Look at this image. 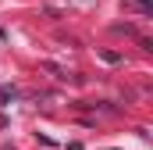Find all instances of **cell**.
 I'll return each instance as SVG.
<instances>
[{"label": "cell", "mask_w": 153, "mask_h": 150, "mask_svg": "<svg viewBox=\"0 0 153 150\" xmlns=\"http://www.w3.org/2000/svg\"><path fill=\"white\" fill-rule=\"evenodd\" d=\"M128 7H132V11H139V14H150V11H153L150 0H128Z\"/></svg>", "instance_id": "cell-1"}]
</instances>
